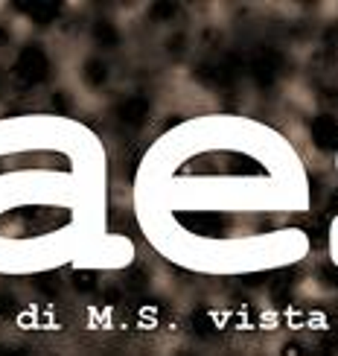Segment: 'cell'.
Masks as SVG:
<instances>
[{"instance_id":"cell-2","label":"cell","mask_w":338,"mask_h":356,"mask_svg":"<svg viewBox=\"0 0 338 356\" xmlns=\"http://www.w3.org/2000/svg\"><path fill=\"white\" fill-rule=\"evenodd\" d=\"M283 67V56L277 53V50H260L254 56V62H251V76L257 79V85H271L277 79V73H280Z\"/></svg>"},{"instance_id":"cell-11","label":"cell","mask_w":338,"mask_h":356,"mask_svg":"<svg viewBox=\"0 0 338 356\" xmlns=\"http://www.w3.org/2000/svg\"><path fill=\"white\" fill-rule=\"evenodd\" d=\"M152 15H155V18H172V15H175V3H155Z\"/></svg>"},{"instance_id":"cell-4","label":"cell","mask_w":338,"mask_h":356,"mask_svg":"<svg viewBox=\"0 0 338 356\" xmlns=\"http://www.w3.org/2000/svg\"><path fill=\"white\" fill-rule=\"evenodd\" d=\"M184 225L189 231L201 234V236H219L225 231V216H219V213H187Z\"/></svg>"},{"instance_id":"cell-8","label":"cell","mask_w":338,"mask_h":356,"mask_svg":"<svg viewBox=\"0 0 338 356\" xmlns=\"http://www.w3.org/2000/svg\"><path fill=\"white\" fill-rule=\"evenodd\" d=\"M85 76H87V82H91V85H102V82H105V65L96 62V58H91V62L85 65Z\"/></svg>"},{"instance_id":"cell-14","label":"cell","mask_w":338,"mask_h":356,"mask_svg":"<svg viewBox=\"0 0 338 356\" xmlns=\"http://www.w3.org/2000/svg\"><path fill=\"white\" fill-rule=\"evenodd\" d=\"M283 356H303V348L301 345H286L283 348Z\"/></svg>"},{"instance_id":"cell-9","label":"cell","mask_w":338,"mask_h":356,"mask_svg":"<svg viewBox=\"0 0 338 356\" xmlns=\"http://www.w3.org/2000/svg\"><path fill=\"white\" fill-rule=\"evenodd\" d=\"M94 38L102 41V44H117V38H120V35H117V29H114L108 21H99V24L94 26Z\"/></svg>"},{"instance_id":"cell-5","label":"cell","mask_w":338,"mask_h":356,"mask_svg":"<svg viewBox=\"0 0 338 356\" xmlns=\"http://www.w3.org/2000/svg\"><path fill=\"white\" fill-rule=\"evenodd\" d=\"M146 114H149V99H143V97H128L120 108H117V117H120V123L128 126V129H135L146 120Z\"/></svg>"},{"instance_id":"cell-13","label":"cell","mask_w":338,"mask_h":356,"mask_svg":"<svg viewBox=\"0 0 338 356\" xmlns=\"http://www.w3.org/2000/svg\"><path fill=\"white\" fill-rule=\"evenodd\" d=\"M324 277L330 280L332 286H338V269H335V266H327V269H324Z\"/></svg>"},{"instance_id":"cell-12","label":"cell","mask_w":338,"mask_h":356,"mask_svg":"<svg viewBox=\"0 0 338 356\" xmlns=\"http://www.w3.org/2000/svg\"><path fill=\"white\" fill-rule=\"evenodd\" d=\"M38 280L44 284V286H41L44 292H56V289H58V277H56V275H41Z\"/></svg>"},{"instance_id":"cell-6","label":"cell","mask_w":338,"mask_h":356,"mask_svg":"<svg viewBox=\"0 0 338 356\" xmlns=\"http://www.w3.org/2000/svg\"><path fill=\"white\" fill-rule=\"evenodd\" d=\"M21 9H24L35 24H50V21L58 18V3H47V0H33V3H21Z\"/></svg>"},{"instance_id":"cell-7","label":"cell","mask_w":338,"mask_h":356,"mask_svg":"<svg viewBox=\"0 0 338 356\" xmlns=\"http://www.w3.org/2000/svg\"><path fill=\"white\" fill-rule=\"evenodd\" d=\"M99 284V277L96 272H87V269H79V272H73V286H76L79 292H94Z\"/></svg>"},{"instance_id":"cell-16","label":"cell","mask_w":338,"mask_h":356,"mask_svg":"<svg viewBox=\"0 0 338 356\" xmlns=\"http://www.w3.org/2000/svg\"><path fill=\"white\" fill-rule=\"evenodd\" d=\"M327 213H338V193L332 196V202H330V207H327Z\"/></svg>"},{"instance_id":"cell-15","label":"cell","mask_w":338,"mask_h":356,"mask_svg":"<svg viewBox=\"0 0 338 356\" xmlns=\"http://www.w3.org/2000/svg\"><path fill=\"white\" fill-rule=\"evenodd\" d=\"M0 356H26V353L18 348H6V350H0Z\"/></svg>"},{"instance_id":"cell-3","label":"cell","mask_w":338,"mask_h":356,"mask_svg":"<svg viewBox=\"0 0 338 356\" xmlns=\"http://www.w3.org/2000/svg\"><path fill=\"white\" fill-rule=\"evenodd\" d=\"M312 140H315L318 149H324V152L335 149L338 146V120L335 117H330V114L315 117L312 120Z\"/></svg>"},{"instance_id":"cell-1","label":"cell","mask_w":338,"mask_h":356,"mask_svg":"<svg viewBox=\"0 0 338 356\" xmlns=\"http://www.w3.org/2000/svg\"><path fill=\"white\" fill-rule=\"evenodd\" d=\"M47 73H50V62H47V56H44L41 47H24L21 50L18 62H15V76L21 82L35 85L47 76Z\"/></svg>"},{"instance_id":"cell-10","label":"cell","mask_w":338,"mask_h":356,"mask_svg":"<svg viewBox=\"0 0 338 356\" xmlns=\"http://www.w3.org/2000/svg\"><path fill=\"white\" fill-rule=\"evenodd\" d=\"M15 309H18V304H15L12 292H0V316H15Z\"/></svg>"}]
</instances>
